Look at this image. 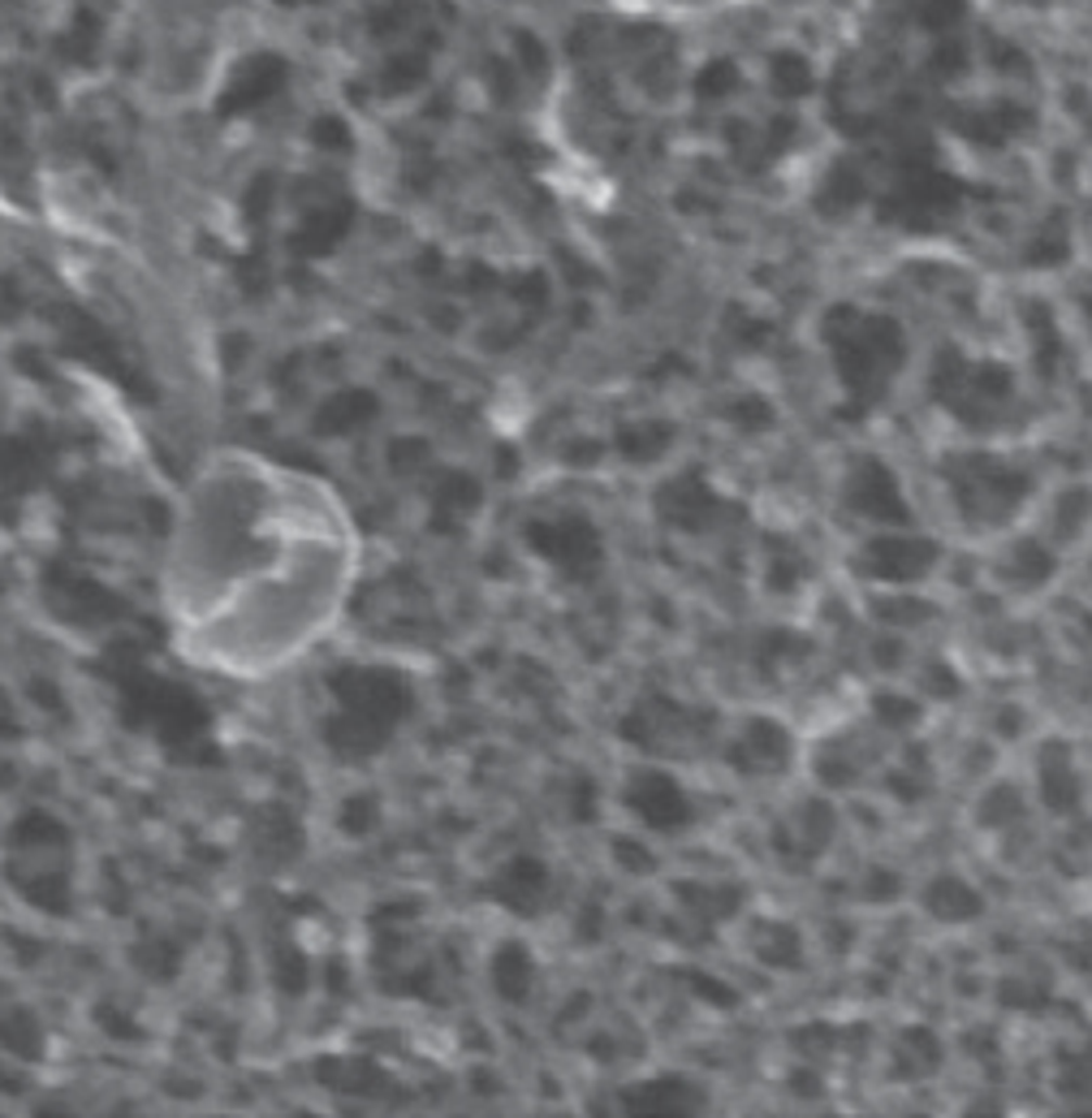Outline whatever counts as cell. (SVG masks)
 Returning <instances> with one entry per match:
<instances>
[{
	"instance_id": "1",
	"label": "cell",
	"mask_w": 1092,
	"mask_h": 1118,
	"mask_svg": "<svg viewBox=\"0 0 1092 1118\" xmlns=\"http://www.w3.org/2000/svg\"><path fill=\"white\" fill-rule=\"evenodd\" d=\"M359 532L312 471L246 449L212 454L182 488L161 566L174 648L220 678H272L346 613Z\"/></svg>"
}]
</instances>
